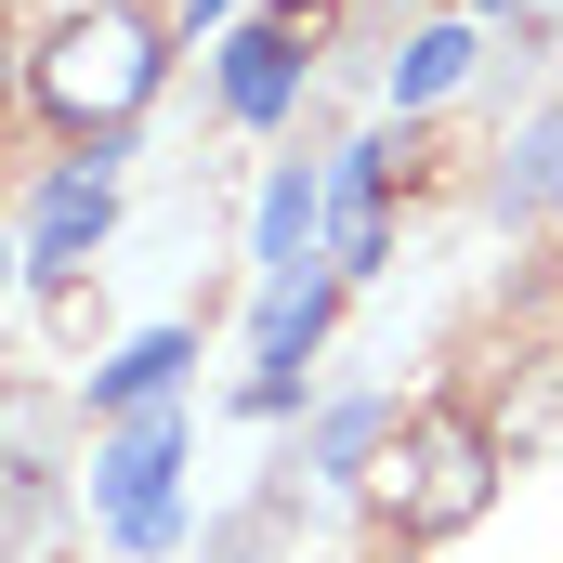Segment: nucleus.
Here are the masks:
<instances>
[{
	"mask_svg": "<svg viewBox=\"0 0 563 563\" xmlns=\"http://www.w3.org/2000/svg\"><path fill=\"white\" fill-rule=\"evenodd\" d=\"M157 13H132V0H92V13H66L53 40H40V66H26V92H40V119L79 144V157H119L132 144V119L157 106Z\"/></svg>",
	"mask_w": 563,
	"mask_h": 563,
	"instance_id": "1",
	"label": "nucleus"
},
{
	"mask_svg": "<svg viewBox=\"0 0 563 563\" xmlns=\"http://www.w3.org/2000/svg\"><path fill=\"white\" fill-rule=\"evenodd\" d=\"M367 498H380L394 538H459V525H485V511H498V432L472 420V407H407V420L380 432V459H367Z\"/></svg>",
	"mask_w": 563,
	"mask_h": 563,
	"instance_id": "2",
	"label": "nucleus"
},
{
	"mask_svg": "<svg viewBox=\"0 0 563 563\" xmlns=\"http://www.w3.org/2000/svg\"><path fill=\"white\" fill-rule=\"evenodd\" d=\"M170 472H184V420L170 407H144V420H119V445L92 459V511H106V538L119 551H170Z\"/></svg>",
	"mask_w": 563,
	"mask_h": 563,
	"instance_id": "3",
	"label": "nucleus"
},
{
	"mask_svg": "<svg viewBox=\"0 0 563 563\" xmlns=\"http://www.w3.org/2000/svg\"><path fill=\"white\" fill-rule=\"evenodd\" d=\"M106 223H119V157H79V170H53L40 184V223H26V263L53 288H79V263L106 250Z\"/></svg>",
	"mask_w": 563,
	"mask_h": 563,
	"instance_id": "4",
	"label": "nucleus"
},
{
	"mask_svg": "<svg viewBox=\"0 0 563 563\" xmlns=\"http://www.w3.org/2000/svg\"><path fill=\"white\" fill-rule=\"evenodd\" d=\"M328 301H341V276H263V367H250V420H288V407H301V354L328 341Z\"/></svg>",
	"mask_w": 563,
	"mask_h": 563,
	"instance_id": "5",
	"label": "nucleus"
},
{
	"mask_svg": "<svg viewBox=\"0 0 563 563\" xmlns=\"http://www.w3.org/2000/svg\"><path fill=\"white\" fill-rule=\"evenodd\" d=\"M394 170H407V144H341V170H328V276H367V263H380V236H394Z\"/></svg>",
	"mask_w": 563,
	"mask_h": 563,
	"instance_id": "6",
	"label": "nucleus"
},
{
	"mask_svg": "<svg viewBox=\"0 0 563 563\" xmlns=\"http://www.w3.org/2000/svg\"><path fill=\"white\" fill-rule=\"evenodd\" d=\"M184 367H197V328H144L119 367H92V407H106V420H144V407H170Z\"/></svg>",
	"mask_w": 563,
	"mask_h": 563,
	"instance_id": "7",
	"label": "nucleus"
},
{
	"mask_svg": "<svg viewBox=\"0 0 563 563\" xmlns=\"http://www.w3.org/2000/svg\"><path fill=\"white\" fill-rule=\"evenodd\" d=\"M288 92H301V40L288 26H250V40H223V106L263 132V119H288Z\"/></svg>",
	"mask_w": 563,
	"mask_h": 563,
	"instance_id": "8",
	"label": "nucleus"
},
{
	"mask_svg": "<svg viewBox=\"0 0 563 563\" xmlns=\"http://www.w3.org/2000/svg\"><path fill=\"white\" fill-rule=\"evenodd\" d=\"M314 223H328V184H314V170H276V184H263V236H250L263 276H301V236H314Z\"/></svg>",
	"mask_w": 563,
	"mask_h": 563,
	"instance_id": "9",
	"label": "nucleus"
},
{
	"mask_svg": "<svg viewBox=\"0 0 563 563\" xmlns=\"http://www.w3.org/2000/svg\"><path fill=\"white\" fill-rule=\"evenodd\" d=\"M498 210H511V223H538V210H563V119H538V132H511V157H498Z\"/></svg>",
	"mask_w": 563,
	"mask_h": 563,
	"instance_id": "10",
	"label": "nucleus"
},
{
	"mask_svg": "<svg viewBox=\"0 0 563 563\" xmlns=\"http://www.w3.org/2000/svg\"><path fill=\"white\" fill-rule=\"evenodd\" d=\"M472 79V26H420L407 53H394V106H445Z\"/></svg>",
	"mask_w": 563,
	"mask_h": 563,
	"instance_id": "11",
	"label": "nucleus"
},
{
	"mask_svg": "<svg viewBox=\"0 0 563 563\" xmlns=\"http://www.w3.org/2000/svg\"><path fill=\"white\" fill-rule=\"evenodd\" d=\"M380 432H394V407H367V394H354V407H328V420H314V472H367V459H380Z\"/></svg>",
	"mask_w": 563,
	"mask_h": 563,
	"instance_id": "12",
	"label": "nucleus"
},
{
	"mask_svg": "<svg viewBox=\"0 0 563 563\" xmlns=\"http://www.w3.org/2000/svg\"><path fill=\"white\" fill-rule=\"evenodd\" d=\"M328 13H341V0H276V26H288V40H314Z\"/></svg>",
	"mask_w": 563,
	"mask_h": 563,
	"instance_id": "13",
	"label": "nucleus"
},
{
	"mask_svg": "<svg viewBox=\"0 0 563 563\" xmlns=\"http://www.w3.org/2000/svg\"><path fill=\"white\" fill-rule=\"evenodd\" d=\"M223 13H236V0H184V26H223Z\"/></svg>",
	"mask_w": 563,
	"mask_h": 563,
	"instance_id": "14",
	"label": "nucleus"
},
{
	"mask_svg": "<svg viewBox=\"0 0 563 563\" xmlns=\"http://www.w3.org/2000/svg\"><path fill=\"white\" fill-rule=\"evenodd\" d=\"M0 106H13V26H0Z\"/></svg>",
	"mask_w": 563,
	"mask_h": 563,
	"instance_id": "15",
	"label": "nucleus"
},
{
	"mask_svg": "<svg viewBox=\"0 0 563 563\" xmlns=\"http://www.w3.org/2000/svg\"><path fill=\"white\" fill-rule=\"evenodd\" d=\"M0 288H13V250H0Z\"/></svg>",
	"mask_w": 563,
	"mask_h": 563,
	"instance_id": "16",
	"label": "nucleus"
},
{
	"mask_svg": "<svg viewBox=\"0 0 563 563\" xmlns=\"http://www.w3.org/2000/svg\"><path fill=\"white\" fill-rule=\"evenodd\" d=\"M485 13H498V0H485Z\"/></svg>",
	"mask_w": 563,
	"mask_h": 563,
	"instance_id": "17",
	"label": "nucleus"
}]
</instances>
